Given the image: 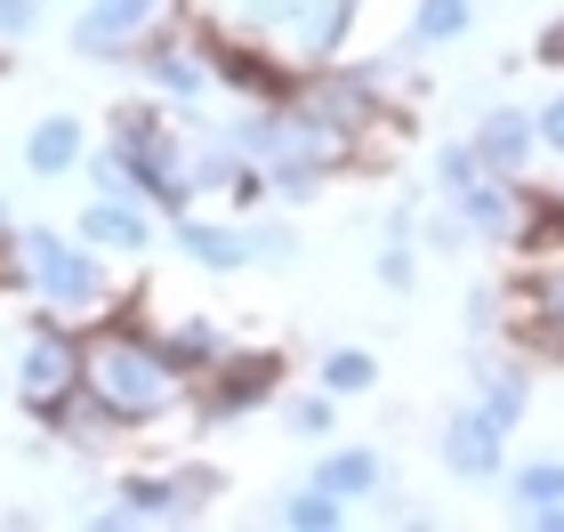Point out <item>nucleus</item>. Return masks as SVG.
<instances>
[{"mask_svg":"<svg viewBox=\"0 0 564 532\" xmlns=\"http://www.w3.org/2000/svg\"><path fill=\"white\" fill-rule=\"evenodd\" d=\"M82 388L106 403L121 427H153V420H170V412L194 403V379L170 363L162 332H153L130 298H121L106 323L82 332Z\"/></svg>","mask_w":564,"mask_h":532,"instance_id":"nucleus-1","label":"nucleus"},{"mask_svg":"<svg viewBox=\"0 0 564 532\" xmlns=\"http://www.w3.org/2000/svg\"><path fill=\"white\" fill-rule=\"evenodd\" d=\"M17 259H24V283H33L57 315H73L82 332L121 307V283H113V267H106L97 242H73V235H57V226H24Z\"/></svg>","mask_w":564,"mask_h":532,"instance_id":"nucleus-2","label":"nucleus"},{"mask_svg":"<svg viewBox=\"0 0 564 532\" xmlns=\"http://www.w3.org/2000/svg\"><path fill=\"white\" fill-rule=\"evenodd\" d=\"M17 395H24V412H33V427L65 436L73 395H82V323H73V315H57V307L24 315V347H17Z\"/></svg>","mask_w":564,"mask_h":532,"instance_id":"nucleus-3","label":"nucleus"},{"mask_svg":"<svg viewBox=\"0 0 564 532\" xmlns=\"http://www.w3.org/2000/svg\"><path fill=\"white\" fill-rule=\"evenodd\" d=\"M282 347H226L210 371L194 379V427H226V420H250L259 403H282Z\"/></svg>","mask_w":564,"mask_h":532,"instance_id":"nucleus-4","label":"nucleus"},{"mask_svg":"<svg viewBox=\"0 0 564 532\" xmlns=\"http://www.w3.org/2000/svg\"><path fill=\"white\" fill-rule=\"evenodd\" d=\"M194 57H202V73H210L218 89H242V97H259V106H291L299 73H306V65L267 57V48L242 41V33H218V24H194Z\"/></svg>","mask_w":564,"mask_h":532,"instance_id":"nucleus-5","label":"nucleus"},{"mask_svg":"<svg viewBox=\"0 0 564 532\" xmlns=\"http://www.w3.org/2000/svg\"><path fill=\"white\" fill-rule=\"evenodd\" d=\"M508 427L484 412V403H459V412L444 420V436H435V460H444V476H459V485H492V476H508Z\"/></svg>","mask_w":564,"mask_h":532,"instance_id":"nucleus-6","label":"nucleus"},{"mask_svg":"<svg viewBox=\"0 0 564 532\" xmlns=\"http://www.w3.org/2000/svg\"><path fill=\"white\" fill-rule=\"evenodd\" d=\"M162 9H170V0H89V9L73 17V48L97 57V65H113V57H130L153 24H162Z\"/></svg>","mask_w":564,"mask_h":532,"instance_id":"nucleus-7","label":"nucleus"},{"mask_svg":"<svg viewBox=\"0 0 564 532\" xmlns=\"http://www.w3.org/2000/svg\"><path fill=\"white\" fill-rule=\"evenodd\" d=\"M130 65L145 73V89H153V97H170V106H194V97L210 89V73H202L194 41H186V33H162V24H153V33L130 48Z\"/></svg>","mask_w":564,"mask_h":532,"instance_id":"nucleus-8","label":"nucleus"},{"mask_svg":"<svg viewBox=\"0 0 564 532\" xmlns=\"http://www.w3.org/2000/svg\"><path fill=\"white\" fill-rule=\"evenodd\" d=\"M517 210H524V194H517V177H500V170H476L468 186H452V218L468 226V235L500 242V250L517 235Z\"/></svg>","mask_w":564,"mask_h":532,"instance_id":"nucleus-9","label":"nucleus"},{"mask_svg":"<svg viewBox=\"0 0 564 532\" xmlns=\"http://www.w3.org/2000/svg\"><path fill=\"white\" fill-rule=\"evenodd\" d=\"M476 162L484 170H500V177H524V162L541 154V130H532V113H517V106H500V113H484L476 121Z\"/></svg>","mask_w":564,"mask_h":532,"instance_id":"nucleus-10","label":"nucleus"},{"mask_svg":"<svg viewBox=\"0 0 564 532\" xmlns=\"http://www.w3.org/2000/svg\"><path fill=\"white\" fill-rule=\"evenodd\" d=\"M170 242L186 250L194 267H210V274H242L250 267V226H218V218H170Z\"/></svg>","mask_w":564,"mask_h":532,"instance_id":"nucleus-11","label":"nucleus"},{"mask_svg":"<svg viewBox=\"0 0 564 532\" xmlns=\"http://www.w3.org/2000/svg\"><path fill=\"white\" fill-rule=\"evenodd\" d=\"M476 403L500 427H524V412H532V355H484L476 363Z\"/></svg>","mask_w":564,"mask_h":532,"instance_id":"nucleus-12","label":"nucleus"},{"mask_svg":"<svg viewBox=\"0 0 564 532\" xmlns=\"http://www.w3.org/2000/svg\"><path fill=\"white\" fill-rule=\"evenodd\" d=\"M517 194H524V210H517V235H508V250H517L524 267L564 259V194H541V186H524V177H517Z\"/></svg>","mask_w":564,"mask_h":532,"instance_id":"nucleus-13","label":"nucleus"},{"mask_svg":"<svg viewBox=\"0 0 564 532\" xmlns=\"http://www.w3.org/2000/svg\"><path fill=\"white\" fill-rule=\"evenodd\" d=\"M82 242H97V250H145L153 242V210H145V202H121V194H89Z\"/></svg>","mask_w":564,"mask_h":532,"instance_id":"nucleus-14","label":"nucleus"},{"mask_svg":"<svg viewBox=\"0 0 564 532\" xmlns=\"http://www.w3.org/2000/svg\"><path fill=\"white\" fill-rule=\"evenodd\" d=\"M82 154H89V130H82L73 113L33 121V138H24V170H33V177H73V170H82Z\"/></svg>","mask_w":564,"mask_h":532,"instance_id":"nucleus-15","label":"nucleus"},{"mask_svg":"<svg viewBox=\"0 0 564 532\" xmlns=\"http://www.w3.org/2000/svg\"><path fill=\"white\" fill-rule=\"evenodd\" d=\"M315 485H323V492H339L347 509H355V500H371L379 485H388V468H379V452H371V444H339V452H323V460H315Z\"/></svg>","mask_w":564,"mask_h":532,"instance_id":"nucleus-16","label":"nucleus"},{"mask_svg":"<svg viewBox=\"0 0 564 532\" xmlns=\"http://www.w3.org/2000/svg\"><path fill=\"white\" fill-rule=\"evenodd\" d=\"M162 347H170V363L186 371V379H202V371H210V363H218V355L235 347V339H226L210 315H177L170 332H162Z\"/></svg>","mask_w":564,"mask_h":532,"instance_id":"nucleus-17","label":"nucleus"},{"mask_svg":"<svg viewBox=\"0 0 564 532\" xmlns=\"http://www.w3.org/2000/svg\"><path fill=\"white\" fill-rule=\"evenodd\" d=\"M121 509L138 524H186V492H177V476H121Z\"/></svg>","mask_w":564,"mask_h":532,"instance_id":"nucleus-18","label":"nucleus"},{"mask_svg":"<svg viewBox=\"0 0 564 532\" xmlns=\"http://www.w3.org/2000/svg\"><path fill=\"white\" fill-rule=\"evenodd\" d=\"M315 388L323 395H371L379 388V355L371 347H330L323 363H315Z\"/></svg>","mask_w":564,"mask_h":532,"instance_id":"nucleus-19","label":"nucleus"},{"mask_svg":"<svg viewBox=\"0 0 564 532\" xmlns=\"http://www.w3.org/2000/svg\"><path fill=\"white\" fill-rule=\"evenodd\" d=\"M468 17H476L468 0H420L403 33H412V48H444V41H459V33H468Z\"/></svg>","mask_w":564,"mask_h":532,"instance_id":"nucleus-20","label":"nucleus"},{"mask_svg":"<svg viewBox=\"0 0 564 532\" xmlns=\"http://www.w3.org/2000/svg\"><path fill=\"white\" fill-rule=\"evenodd\" d=\"M282 524H291V532H339L347 524V500L323 492V485H299L291 500H282Z\"/></svg>","mask_w":564,"mask_h":532,"instance_id":"nucleus-21","label":"nucleus"},{"mask_svg":"<svg viewBox=\"0 0 564 532\" xmlns=\"http://www.w3.org/2000/svg\"><path fill=\"white\" fill-rule=\"evenodd\" d=\"M508 500H517V509H549V500H564V460H524V468H508Z\"/></svg>","mask_w":564,"mask_h":532,"instance_id":"nucleus-22","label":"nucleus"},{"mask_svg":"<svg viewBox=\"0 0 564 532\" xmlns=\"http://www.w3.org/2000/svg\"><path fill=\"white\" fill-rule=\"evenodd\" d=\"M330 403H339V395H282V427H291V436H306V444H323L330 436V420H339V412H330Z\"/></svg>","mask_w":564,"mask_h":532,"instance_id":"nucleus-23","label":"nucleus"},{"mask_svg":"<svg viewBox=\"0 0 564 532\" xmlns=\"http://www.w3.org/2000/svg\"><path fill=\"white\" fill-rule=\"evenodd\" d=\"M371 274H379V291H412L420 283V259H412V242H388L371 259Z\"/></svg>","mask_w":564,"mask_h":532,"instance_id":"nucleus-24","label":"nucleus"},{"mask_svg":"<svg viewBox=\"0 0 564 532\" xmlns=\"http://www.w3.org/2000/svg\"><path fill=\"white\" fill-rule=\"evenodd\" d=\"M170 476H177V492H186V509H202V500L226 492V476H218L210 460H186V468H170Z\"/></svg>","mask_w":564,"mask_h":532,"instance_id":"nucleus-25","label":"nucleus"},{"mask_svg":"<svg viewBox=\"0 0 564 532\" xmlns=\"http://www.w3.org/2000/svg\"><path fill=\"white\" fill-rule=\"evenodd\" d=\"M476 170H484V162H476V145H468V138H459V145H444V154H435V177H444V194H452V186H468Z\"/></svg>","mask_w":564,"mask_h":532,"instance_id":"nucleus-26","label":"nucleus"},{"mask_svg":"<svg viewBox=\"0 0 564 532\" xmlns=\"http://www.w3.org/2000/svg\"><path fill=\"white\" fill-rule=\"evenodd\" d=\"M250 259H299V235H291V226H250Z\"/></svg>","mask_w":564,"mask_h":532,"instance_id":"nucleus-27","label":"nucleus"},{"mask_svg":"<svg viewBox=\"0 0 564 532\" xmlns=\"http://www.w3.org/2000/svg\"><path fill=\"white\" fill-rule=\"evenodd\" d=\"M41 33V0H0V41H24Z\"/></svg>","mask_w":564,"mask_h":532,"instance_id":"nucleus-28","label":"nucleus"},{"mask_svg":"<svg viewBox=\"0 0 564 532\" xmlns=\"http://www.w3.org/2000/svg\"><path fill=\"white\" fill-rule=\"evenodd\" d=\"M532 130H541V145H549V154H564V97H549V106L532 113Z\"/></svg>","mask_w":564,"mask_h":532,"instance_id":"nucleus-29","label":"nucleus"},{"mask_svg":"<svg viewBox=\"0 0 564 532\" xmlns=\"http://www.w3.org/2000/svg\"><path fill=\"white\" fill-rule=\"evenodd\" d=\"M532 57H541V65H564V17H556V24H541V41H532Z\"/></svg>","mask_w":564,"mask_h":532,"instance_id":"nucleus-30","label":"nucleus"},{"mask_svg":"<svg viewBox=\"0 0 564 532\" xmlns=\"http://www.w3.org/2000/svg\"><path fill=\"white\" fill-rule=\"evenodd\" d=\"M89 524H97V532H130V524H138V517H130V509H121V500H113V509H97V517H89Z\"/></svg>","mask_w":564,"mask_h":532,"instance_id":"nucleus-31","label":"nucleus"},{"mask_svg":"<svg viewBox=\"0 0 564 532\" xmlns=\"http://www.w3.org/2000/svg\"><path fill=\"white\" fill-rule=\"evenodd\" d=\"M524 524H541V532H564V500H549V509H524Z\"/></svg>","mask_w":564,"mask_h":532,"instance_id":"nucleus-32","label":"nucleus"},{"mask_svg":"<svg viewBox=\"0 0 564 532\" xmlns=\"http://www.w3.org/2000/svg\"><path fill=\"white\" fill-rule=\"evenodd\" d=\"M0 395H9V388H0Z\"/></svg>","mask_w":564,"mask_h":532,"instance_id":"nucleus-33","label":"nucleus"}]
</instances>
